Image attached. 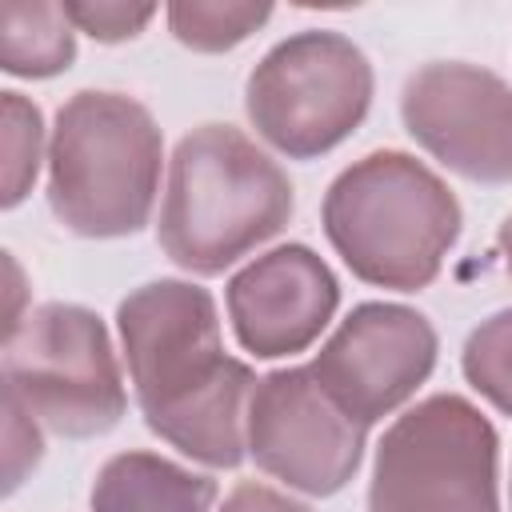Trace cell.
I'll return each mask as SVG.
<instances>
[{"label":"cell","instance_id":"cell-7","mask_svg":"<svg viewBox=\"0 0 512 512\" xmlns=\"http://www.w3.org/2000/svg\"><path fill=\"white\" fill-rule=\"evenodd\" d=\"M4 388H12L44 428L68 440L104 436L128 412L108 324L68 300L28 308L24 324L4 336Z\"/></svg>","mask_w":512,"mask_h":512},{"label":"cell","instance_id":"cell-15","mask_svg":"<svg viewBox=\"0 0 512 512\" xmlns=\"http://www.w3.org/2000/svg\"><path fill=\"white\" fill-rule=\"evenodd\" d=\"M0 120H4V192H0V204H4V212H12L28 200L32 184L40 176V160H48V140H44L40 104L16 88L0 92Z\"/></svg>","mask_w":512,"mask_h":512},{"label":"cell","instance_id":"cell-9","mask_svg":"<svg viewBox=\"0 0 512 512\" xmlns=\"http://www.w3.org/2000/svg\"><path fill=\"white\" fill-rule=\"evenodd\" d=\"M436 352L440 336L424 312L364 300L332 328L308 368L344 416L372 428L420 392L436 368Z\"/></svg>","mask_w":512,"mask_h":512},{"label":"cell","instance_id":"cell-12","mask_svg":"<svg viewBox=\"0 0 512 512\" xmlns=\"http://www.w3.org/2000/svg\"><path fill=\"white\" fill-rule=\"evenodd\" d=\"M220 488L160 452L128 448L100 464L88 508L92 512H212Z\"/></svg>","mask_w":512,"mask_h":512},{"label":"cell","instance_id":"cell-4","mask_svg":"<svg viewBox=\"0 0 512 512\" xmlns=\"http://www.w3.org/2000/svg\"><path fill=\"white\" fill-rule=\"evenodd\" d=\"M164 136L124 92H72L48 136V208L84 240L136 236L156 208Z\"/></svg>","mask_w":512,"mask_h":512},{"label":"cell","instance_id":"cell-8","mask_svg":"<svg viewBox=\"0 0 512 512\" xmlns=\"http://www.w3.org/2000/svg\"><path fill=\"white\" fill-rule=\"evenodd\" d=\"M244 436L256 468L304 496H336L348 488L368 444V428L336 408L308 364L256 380Z\"/></svg>","mask_w":512,"mask_h":512},{"label":"cell","instance_id":"cell-17","mask_svg":"<svg viewBox=\"0 0 512 512\" xmlns=\"http://www.w3.org/2000/svg\"><path fill=\"white\" fill-rule=\"evenodd\" d=\"M64 16L76 32L92 36L96 44H124L136 40L148 20L156 16V4H124V0H64Z\"/></svg>","mask_w":512,"mask_h":512},{"label":"cell","instance_id":"cell-22","mask_svg":"<svg viewBox=\"0 0 512 512\" xmlns=\"http://www.w3.org/2000/svg\"><path fill=\"white\" fill-rule=\"evenodd\" d=\"M508 504H512V480H508Z\"/></svg>","mask_w":512,"mask_h":512},{"label":"cell","instance_id":"cell-19","mask_svg":"<svg viewBox=\"0 0 512 512\" xmlns=\"http://www.w3.org/2000/svg\"><path fill=\"white\" fill-rule=\"evenodd\" d=\"M216 512H312V508H308L304 500H296V496L272 488V484L240 480V484L224 496V504H220Z\"/></svg>","mask_w":512,"mask_h":512},{"label":"cell","instance_id":"cell-11","mask_svg":"<svg viewBox=\"0 0 512 512\" xmlns=\"http://www.w3.org/2000/svg\"><path fill=\"white\" fill-rule=\"evenodd\" d=\"M236 344L256 360L312 348L340 308V280L308 244H276L232 272L224 288Z\"/></svg>","mask_w":512,"mask_h":512},{"label":"cell","instance_id":"cell-13","mask_svg":"<svg viewBox=\"0 0 512 512\" xmlns=\"http://www.w3.org/2000/svg\"><path fill=\"white\" fill-rule=\"evenodd\" d=\"M76 60V28L64 4L4 0L0 4V68L20 80H52Z\"/></svg>","mask_w":512,"mask_h":512},{"label":"cell","instance_id":"cell-1","mask_svg":"<svg viewBox=\"0 0 512 512\" xmlns=\"http://www.w3.org/2000/svg\"><path fill=\"white\" fill-rule=\"evenodd\" d=\"M116 332L148 432L204 468H236L256 376L224 352L216 296L180 276L148 280L116 304Z\"/></svg>","mask_w":512,"mask_h":512},{"label":"cell","instance_id":"cell-20","mask_svg":"<svg viewBox=\"0 0 512 512\" xmlns=\"http://www.w3.org/2000/svg\"><path fill=\"white\" fill-rule=\"evenodd\" d=\"M4 268H8V320H4V336H12L24 324V316H28L20 308V300H24V272H20V264H16L12 252H4Z\"/></svg>","mask_w":512,"mask_h":512},{"label":"cell","instance_id":"cell-21","mask_svg":"<svg viewBox=\"0 0 512 512\" xmlns=\"http://www.w3.org/2000/svg\"><path fill=\"white\" fill-rule=\"evenodd\" d=\"M496 244H500V256H504V272H508V280H512V212L504 216V224H500V232H496Z\"/></svg>","mask_w":512,"mask_h":512},{"label":"cell","instance_id":"cell-18","mask_svg":"<svg viewBox=\"0 0 512 512\" xmlns=\"http://www.w3.org/2000/svg\"><path fill=\"white\" fill-rule=\"evenodd\" d=\"M44 460V432L28 404L4 388V496H12Z\"/></svg>","mask_w":512,"mask_h":512},{"label":"cell","instance_id":"cell-14","mask_svg":"<svg viewBox=\"0 0 512 512\" xmlns=\"http://www.w3.org/2000/svg\"><path fill=\"white\" fill-rule=\"evenodd\" d=\"M272 4H252V0H172L164 8L168 32L204 56L216 52H232L236 44H244L252 32H260L272 20Z\"/></svg>","mask_w":512,"mask_h":512},{"label":"cell","instance_id":"cell-10","mask_svg":"<svg viewBox=\"0 0 512 512\" xmlns=\"http://www.w3.org/2000/svg\"><path fill=\"white\" fill-rule=\"evenodd\" d=\"M404 132L448 172L512 184V84L468 60L420 64L400 92Z\"/></svg>","mask_w":512,"mask_h":512},{"label":"cell","instance_id":"cell-3","mask_svg":"<svg viewBox=\"0 0 512 512\" xmlns=\"http://www.w3.org/2000/svg\"><path fill=\"white\" fill-rule=\"evenodd\" d=\"M320 224L344 268L392 292L428 288L464 232L456 192L412 152L380 148L352 160L324 192Z\"/></svg>","mask_w":512,"mask_h":512},{"label":"cell","instance_id":"cell-2","mask_svg":"<svg viewBox=\"0 0 512 512\" xmlns=\"http://www.w3.org/2000/svg\"><path fill=\"white\" fill-rule=\"evenodd\" d=\"M292 212L288 172L248 132L200 124L172 148L156 244L188 276H220L280 236Z\"/></svg>","mask_w":512,"mask_h":512},{"label":"cell","instance_id":"cell-5","mask_svg":"<svg viewBox=\"0 0 512 512\" xmlns=\"http://www.w3.org/2000/svg\"><path fill=\"white\" fill-rule=\"evenodd\" d=\"M368 512H500L496 424L460 392L404 408L376 444Z\"/></svg>","mask_w":512,"mask_h":512},{"label":"cell","instance_id":"cell-6","mask_svg":"<svg viewBox=\"0 0 512 512\" xmlns=\"http://www.w3.org/2000/svg\"><path fill=\"white\" fill-rule=\"evenodd\" d=\"M376 72L360 44L332 28H304L276 40L244 84V112L256 136L288 160H320L368 116Z\"/></svg>","mask_w":512,"mask_h":512},{"label":"cell","instance_id":"cell-16","mask_svg":"<svg viewBox=\"0 0 512 512\" xmlns=\"http://www.w3.org/2000/svg\"><path fill=\"white\" fill-rule=\"evenodd\" d=\"M460 372L496 412L512 416V308L484 316L460 352Z\"/></svg>","mask_w":512,"mask_h":512}]
</instances>
